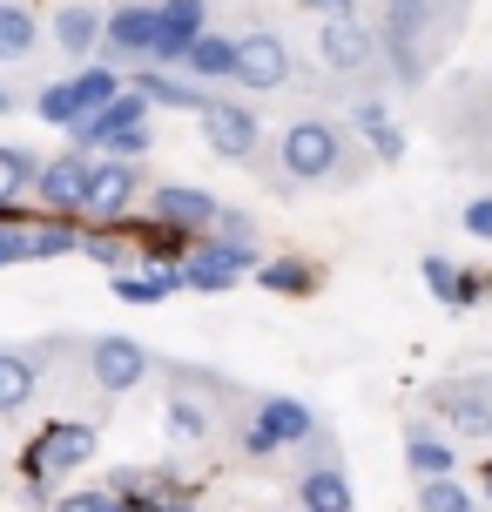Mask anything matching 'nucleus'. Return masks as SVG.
Segmentation results:
<instances>
[{
    "mask_svg": "<svg viewBox=\"0 0 492 512\" xmlns=\"http://www.w3.org/2000/svg\"><path fill=\"white\" fill-rule=\"evenodd\" d=\"M263 176V189H277V196H344V189H358L378 162L371 149L358 142V128L344 122V115H290L284 135L277 142H263V155L250 162Z\"/></svg>",
    "mask_w": 492,
    "mask_h": 512,
    "instance_id": "obj_1",
    "label": "nucleus"
},
{
    "mask_svg": "<svg viewBox=\"0 0 492 512\" xmlns=\"http://www.w3.org/2000/svg\"><path fill=\"white\" fill-rule=\"evenodd\" d=\"M371 27H378V48H385V75L418 95L432 81V68L445 61V48H452L459 14H445V0H378Z\"/></svg>",
    "mask_w": 492,
    "mask_h": 512,
    "instance_id": "obj_2",
    "label": "nucleus"
},
{
    "mask_svg": "<svg viewBox=\"0 0 492 512\" xmlns=\"http://www.w3.org/2000/svg\"><path fill=\"white\" fill-rule=\"evenodd\" d=\"M162 371V418H169V438L176 445H216L230 411L243 405V391L230 378H216L203 364H176V358H156Z\"/></svg>",
    "mask_w": 492,
    "mask_h": 512,
    "instance_id": "obj_3",
    "label": "nucleus"
},
{
    "mask_svg": "<svg viewBox=\"0 0 492 512\" xmlns=\"http://www.w3.org/2000/svg\"><path fill=\"white\" fill-rule=\"evenodd\" d=\"M317 68L337 81V88H351V102L371 95L385 75V48H378V27L364 21V14H337V21H317Z\"/></svg>",
    "mask_w": 492,
    "mask_h": 512,
    "instance_id": "obj_4",
    "label": "nucleus"
},
{
    "mask_svg": "<svg viewBox=\"0 0 492 512\" xmlns=\"http://www.w3.org/2000/svg\"><path fill=\"white\" fill-rule=\"evenodd\" d=\"M290 499L297 512H358V492H351V472H344V445L331 438V425L304 445V452H290Z\"/></svg>",
    "mask_w": 492,
    "mask_h": 512,
    "instance_id": "obj_5",
    "label": "nucleus"
},
{
    "mask_svg": "<svg viewBox=\"0 0 492 512\" xmlns=\"http://www.w3.org/2000/svg\"><path fill=\"white\" fill-rule=\"evenodd\" d=\"M425 418L459 445H486L492 438V371H459V378L425 384Z\"/></svg>",
    "mask_w": 492,
    "mask_h": 512,
    "instance_id": "obj_6",
    "label": "nucleus"
},
{
    "mask_svg": "<svg viewBox=\"0 0 492 512\" xmlns=\"http://www.w3.org/2000/svg\"><path fill=\"white\" fill-rule=\"evenodd\" d=\"M95 445H102V418H48L41 432H34V445H27V486H54V479H68V472H81V465L95 459Z\"/></svg>",
    "mask_w": 492,
    "mask_h": 512,
    "instance_id": "obj_7",
    "label": "nucleus"
},
{
    "mask_svg": "<svg viewBox=\"0 0 492 512\" xmlns=\"http://www.w3.org/2000/svg\"><path fill=\"white\" fill-rule=\"evenodd\" d=\"M75 358H81V378L95 384L102 398H122V391H135V384H149V371H156L149 344H135V337H122V331L81 337Z\"/></svg>",
    "mask_w": 492,
    "mask_h": 512,
    "instance_id": "obj_8",
    "label": "nucleus"
},
{
    "mask_svg": "<svg viewBox=\"0 0 492 512\" xmlns=\"http://www.w3.org/2000/svg\"><path fill=\"white\" fill-rule=\"evenodd\" d=\"M304 75L297 68V54H290V41L277 34V27H250V34H236V88L243 95H284L290 81Z\"/></svg>",
    "mask_w": 492,
    "mask_h": 512,
    "instance_id": "obj_9",
    "label": "nucleus"
},
{
    "mask_svg": "<svg viewBox=\"0 0 492 512\" xmlns=\"http://www.w3.org/2000/svg\"><path fill=\"white\" fill-rule=\"evenodd\" d=\"M196 122H203V149L223 155V162H243V169H250L263 155V122L243 95H209Z\"/></svg>",
    "mask_w": 492,
    "mask_h": 512,
    "instance_id": "obj_10",
    "label": "nucleus"
},
{
    "mask_svg": "<svg viewBox=\"0 0 492 512\" xmlns=\"http://www.w3.org/2000/svg\"><path fill=\"white\" fill-rule=\"evenodd\" d=\"M439 135L459 142V162H466V169L492 176V88L486 81H479V88H459V95L439 108Z\"/></svg>",
    "mask_w": 492,
    "mask_h": 512,
    "instance_id": "obj_11",
    "label": "nucleus"
},
{
    "mask_svg": "<svg viewBox=\"0 0 492 512\" xmlns=\"http://www.w3.org/2000/svg\"><path fill=\"white\" fill-rule=\"evenodd\" d=\"M263 256L257 243H236V236H196V250L182 256V290H230V283H243L250 270H257Z\"/></svg>",
    "mask_w": 492,
    "mask_h": 512,
    "instance_id": "obj_12",
    "label": "nucleus"
},
{
    "mask_svg": "<svg viewBox=\"0 0 492 512\" xmlns=\"http://www.w3.org/2000/svg\"><path fill=\"white\" fill-rule=\"evenodd\" d=\"M156 41H162V14L149 0H122V7H108V27H102V61L108 68H156Z\"/></svg>",
    "mask_w": 492,
    "mask_h": 512,
    "instance_id": "obj_13",
    "label": "nucleus"
},
{
    "mask_svg": "<svg viewBox=\"0 0 492 512\" xmlns=\"http://www.w3.org/2000/svg\"><path fill=\"white\" fill-rule=\"evenodd\" d=\"M88 182H95V155L88 149H68L41 162V182H34V196H41V216H75L88 223Z\"/></svg>",
    "mask_w": 492,
    "mask_h": 512,
    "instance_id": "obj_14",
    "label": "nucleus"
},
{
    "mask_svg": "<svg viewBox=\"0 0 492 512\" xmlns=\"http://www.w3.org/2000/svg\"><path fill=\"white\" fill-rule=\"evenodd\" d=\"M68 337H48V344H0V418H21L34 405V391L48 384V358Z\"/></svg>",
    "mask_w": 492,
    "mask_h": 512,
    "instance_id": "obj_15",
    "label": "nucleus"
},
{
    "mask_svg": "<svg viewBox=\"0 0 492 512\" xmlns=\"http://www.w3.org/2000/svg\"><path fill=\"white\" fill-rule=\"evenodd\" d=\"M142 196H149V182H142V162L95 155V182H88V223H129Z\"/></svg>",
    "mask_w": 492,
    "mask_h": 512,
    "instance_id": "obj_16",
    "label": "nucleus"
},
{
    "mask_svg": "<svg viewBox=\"0 0 492 512\" xmlns=\"http://www.w3.org/2000/svg\"><path fill=\"white\" fill-rule=\"evenodd\" d=\"M142 216L149 223H162V230H182V236H209L216 230V216H223V203L209 196V189H189V182H162V189H149L142 196Z\"/></svg>",
    "mask_w": 492,
    "mask_h": 512,
    "instance_id": "obj_17",
    "label": "nucleus"
},
{
    "mask_svg": "<svg viewBox=\"0 0 492 512\" xmlns=\"http://www.w3.org/2000/svg\"><path fill=\"white\" fill-rule=\"evenodd\" d=\"M250 418L277 438V452H304V445L324 432V418H317L304 398H284V391H250Z\"/></svg>",
    "mask_w": 492,
    "mask_h": 512,
    "instance_id": "obj_18",
    "label": "nucleus"
},
{
    "mask_svg": "<svg viewBox=\"0 0 492 512\" xmlns=\"http://www.w3.org/2000/svg\"><path fill=\"white\" fill-rule=\"evenodd\" d=\"M344 122L358 128V142L371 149L378 169H398V162H405V128L391 122L385 95H358V102H344Z\"/></svg>",
    "mask_w": 492,
    "mask_h": 512,
    "instance_id": "obj_19",
    "label": "nucleus"
},
{
    "mask_svg": "<svg viewBox=\"0 0 492 512\" xmlns=\"http://www.w3.org/2000/svg\"><path fill=\"white\" fill-rule=\"evenodd\" d=\"M102 27H108V7H95V0H61V7H54V21H48V41L61 54H75V61H95Z\"/></svg>",
    "mask_w": 492,
    "mask_h": 512,
    "instance_id": "obj_20",
    "label": "nucleus"
},
{
    "mask_svg": "<svg viewBox=\"0 0 492 512\" xmlns=\"http://www.w3.org/2000/svg\"><path fill=\"white\" fill-rule=\"evenodd\" d=\"M405 472L412 479H452L459 472V438H445L432 418H405Z\"/></svg>",
    "mask_w": 492,
    "mask_h": 512,
    "instance_id": "obj_21",
    "label": "nucleus"
},
{
    "mask_svg": "<svg viewBox=\"0 0 492 512\" xmlns=\"http://www.w3.org/2000/svg\"><path fill=\"white\" fill-rule=\"evenodd\" d=\"M81 256H88V263H102V270L142 263V243H135V216H129V223H81Z\"/></svg>",
    "mask_w": 492,
    "mask_h": 512,
    "instance_id": "obj_22",
    "label": "nucleus"
},
{
    "mask_svg": "<svg viewBox=\"0 0 492 512\" xmlns=\"http://www.w3.org/2000/svg\"><path fill=\"white\" fill-rule=\"evenodd\" d=\"M182 75L189 81H230L236 75V34H216V27H203L196 41H189V54H182Z\"/></svg>",
    "mask_w": 492,
    "mask_h": 512,
    "instance_id": "obj_23",
    "label": "nucleus"
},
{
    "mask_svg": "<svg viewBox=\"0 0 492 512\" xmlns=\"http://www.w3.org/2000/svg\"><path fill=\"white\" fill-rule=\"evenodd\" d=\"M135 88L149 95V108H189V115H203L209 88L189 75H169V68H135Z\"/></svg>",
    "mask_w": 492,
    "mask_h": 512,
    "instance_id": "obj_24",
    "label": "nucleus"
},
{
    "mask_svg": "<svg viewBox=\"0 0 492 512\" xmlns=\"http://www.w3.org/2000/svg\"><path fill=\"white\" fill-rule=\"evenodd\" d=\"M27 263H48V256H81V223L75 216H34L21 230Z\"/></svg>",
    "mask_w": 492,
    "mask_h": 512,
    "instance_id": "obj_25",
    "label": "nucleus"
},
{
    "mask_svg": "<svg viewBox=\"0 0 492 512\" xmlns=\"http://www.w3.org/2000/svg\"><path fill=\"white\" fill-rule=\"evenodd\" d=\"M257 283H263V290H277V297H311L317 283H324V270H317L311 256H263Z\"/></svg>",
    "mask_w": 492,
    "mask_h": 512,
    "instance_id": "obj_26",
    "label": "nucleus"
},
{
    "mask_svg": "<svg viewBox=\"0 0 492 512\" xmlns=\"http://www.w3.org/2000/svg\"><path fill=\"white\" fill-rule=\"evenodd\" d=\"M182 290V270L176 263H149V270H115V297L122 304H162Z\"/></svg>",
    "mask_w": 492,
    "mask_h": 512,
    "instance_id": "obj_27",
    "label": "nucleus"
},
{
    "mask_svg": "<svg viewBox=\"0 0 492 512\" xmlns=\"http://www.w3.org/2000/svg\"><path fill=\"white\" fill-rule=\"evenodd\" d=\"M41 48V14L27 0H0V61H27Z\"/></svg>",
    "mask_w": 492,
    "mask_h": 512,
    "instance_id": "obj_28",
    "label": "nucleus"
},
{
    "mask_svg": "<svg viewBox=\"0 0 492 512\" xmlns=\"http://www.w3.org/2000/svg\"><path fill=\"white\" fill-rule=\"evenodd\" d=\"M34 115H41V122H54V128H68V135H75V128L88 122V102H81L75 75H68V81H48V88H41V95H34Z\"/></svg>",
    "mask_w": 492,
    "mask_h": 512,
    "instance_id": "obj_29",
    "label": "nucleus"
},
{
    "mask_svg": "<svg viewBox=\"0 0 492 512\" xmlns=\"http://www.w3.org/2000/svg\"><path fill=\"white\" fill-rule=\"evenodd\" d=\"M34 182H41V155L21 149V142H0V203L34 196Z\"/></svg>",
    "mask_w": 492,
    "mask_h": 512,
    "instance_id": "obj_30",
    "label": "nucleus"
},
{
    "mask_svg": "<svg viewBox=\"0 0 492 512\" xmlns=\"http://www.w3.org/2000/svg\"><path fill=\"white\" fill-rule=\"evenodd\" d=\"M412 506L418 512H486V506H479V492H472L459 472H452V479H418Z\"/></svg>",
    "mask_w": 492,
    "mask_h": 512,
    "instance_id": "obj_31",
    "label": "nucleus"
},
{
    "mask_svg": "<svg viewBox=\"0 0 492 512\" xmlns=\"http://www.w3.org/2000/svg\"><path fill=\"white\" fill-rule=\"evenodd\" d=\"M169 27H182V34H203L209 27V0H149Z\"/></svg>",
    "mask_w": 492,
    "mask_h": 512,
    "instance_id": "obj_32",
    "label": "nucleus"
},
{
    "mask_svg": "<svg viewBox=\"0 0 492 512\" xmlns=\"http://www.w3.org/2000/svg\"><path fill=\"white\" fill-rule=\"evenodd\" d=\"M95 149H102V155H122V162H142V149H149V122H135V128H115V135H102Z\"/></svg>",
    "mask_w": 492,
    "mask_h": 512,
    "instance_id": "obj_33",
    "label": "nucleus"
},
{
    "mask_svg": "<svg viewBox=\"0 0 492 512\" xmlns=\"http://www.w3.org/2000/svg\"><path fill=\"white\" fill-rule=\"evenodd\" d=\"M54 512H129V499H115L108 486H95V492H68V499H54Z\"/></svg>",
    "mask_w": 492,
    "mask_h": 512,
    "instance_id": "obj_34",
    "label": "nucleus"
},
{
    "mask_svg": "<svg viewBox=\"0 0 492 512\" xmlns=\"http://www.w3.org/2000/svg\"><path fill=\"white\" fill-rule=\"evenodd\" d=\"M459 223H466V236H479V243H492V189H486V196H472Z\"/></svg>",
    "mask_w": 492,
    "mask_h": 512,
    "instance_id": "obj_35",
    "label": "nucleus"
},
{
    "mask_svg": "<svg viewBox=\"0 0 492 512\" xmlns=\"http://www.w3.org/2000/svg\"><path fill=\"white\" fill-rule=\"evenodd\" d=\"M452 277H459V263H452V256H425V290H432V297H445Z\"/></svg>",
    "mask_w": 492,
    "mask_h": 512,
    "instance_id": "obj_36",
    "label": "nucleus"
},
{
    "mask_svg": "<svg viewBox=\"0 0 492 512\" xmlns=\"http://www.w3.org/2000/svg\"><path fill=\"white\" fill-rule=\"evenodd\" d=\"M21 230H27V223H0V270H14V263H27V250H21Z\"/></svg>",
    "mask_w": 492,
    "mask_h": 512,
    "instance_id": "obj_37",
    "label": "nucleus"
},
{
    "mask_svg": "<svg viewBox=\"0 0 492 512\" xmlns=\"http://www.w3.org/2000/svg\"><path fill=\"white\" fill-rule=\"evenodd\" d=\"M297 7H304V14H317V21H337V14H358L351 0H297Z\"/></svg>",
    "mask_w": 492,
    "mask_h": 512,
    "instance_id": "obj_38",
    "label": "nucleus"
},
{
    "mask_svg": "<svg viewBox=\"0 0 492 512\" xmlns=\"http://www.w3.org/2000/svg\"><path fill=\"white\" fill-rule=\"evenodd\" d=\"M472 492H479V506L492 512V459H479V465H472Z\"/></svg>",
    "mask_w": 492,
    "mask_h": 512,
    "instance_id": "obj_39",
    "label": "nucleus"
},
{
    "mask_svg": "<svg viewBox=\"0 0 492 512\" xmlns=\"http://www.w3.org/2000/svg\"><path fill=\"white\" fill-rule=\"evenodd\" d=\"M7 108H14V95H7V88H0V115H7Z\"/></svg>",
    "mask_w": 492,
    "mask_h": 512,
    "instance_id": "obj_40",
    "label": "nucleus"
},
{
    "mask_svg": "<svg viewBox=\"0 0 492 512\" xmlns=\"http://www.w3.org/2000/svg\"><path fill=\"white\" fill-rule=\"evenodd\" d=\"M486 88H492V61H486Z\"/></svg>",
    "mask_w": 492,
    "mask_h": 512,
    "instance_id": "obj_41",
    "label": "nucleus"
},
{
    "mask_svg": "<svg viewBox=\"0 0 492 512\" xmlns=\"http://www.w3.org/2000/svg\"><path fill=\"white\" fill-rule=\"evenodd\" d=\"M351 7H371V0H351Z\"/></svg>",
    "mask_w": 492,
    "mask_h": 512,
    "instance_id": "obj_42",
    "label": "nucleus"
}]
</instances>
